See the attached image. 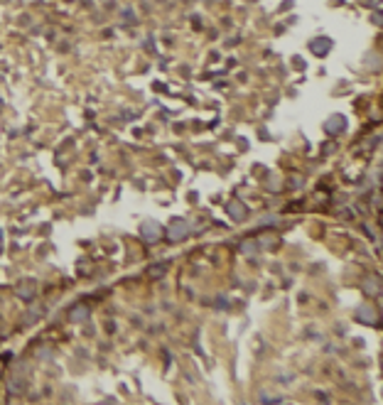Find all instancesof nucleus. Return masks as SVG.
I'll return each instance as SVG.
<instances>
[{
	"mask_svg": "<svg viewBox=\"0 0 383 405\" xmlns=\"http://www.w3.org/2000/svg\"><path fill=\"white\" fill-rule=\"evenodd\" d=\"M253 248H255L253 243H246V245H243V250H246V253H253Z\"/></svg>",
	"mask_w": 383,
	"mask_h": 405,
	"instance_id": "nucleus-11",
	"label": "nucleus"
},
{
	"mask_svg": "<svg viewBox=\"0 0 383 405\" xmlns=\"http://www.w3.org/2000/svg\"><path fill=\"white\" fill-rule=\"evenodd\" d=\"M364 290H366L369 295H381V280H379L376 275H369V278L364 280Z\"/></svg>",
	"mask_w": 383,
	"mask_h": 405,
	"instance_id": "nucleus-7",
	"label": "nucleus"
},
{
	"mask_svg": "<svg viewBox=\"0 0 383 405\" xmlns=\"http://www.w3.org/2000/svg\"><path fill=\"white\" fill-rule=\"evenodd\" d=\"M226 214H229L231 219H236V221H243V219L248 216V206L241 204L238 199H231V202L226 204Z\"/></svg>",
	"mask_w": 383,
	"mask_h": 405,
	"instance_id": "nucleus-3",
	"label": "nucleus"
},
{
	"mask_svg": "<svg viewBox=\"0 0 383 405\" xmlns=\"http://www.w3.org/2000/svg\"><path fill=\"white\" fill-rule=\"evenodd\" d=\"M187 236H189V224L184 219H174L170 224V229H167V239L172 243H179V241H184Z\"/></svg>",
	"mask_w": 383,
	"mask_h": 405,
	"instance_id": "nucleus-2",
	"label": "nucleus"
},
{
	"mask_svg": "<svg viewBox=\"0 0 383 405\" xmlns=\"http://www.w3.org/2000/svg\"><path fill=\"white\" fill-rule=\"evenodd\" d=\"M86 315H88L86 307H77V310L72 312V320H74V322H81V320H86Z\"/></svg>",
	"mask_w": 383,
	"mask_h": 405,
	"instance_id": "nucleus-10",
	"label": "nucleus"
},
{
	"mask_svg": "<svg viewBox=\"0 0 383 405\" xmlns=\"http://www.w3.org/2000/svg\"><path fill=\"white\" fill-rule=\"evenodd\" d=\"M329 49H332V40H329V37H319V40L309 42V52H312V54H317V57L329 54Z\"/></svg>",
	"mask_w": 383,
	"mask_h": 405,
	"instance_id": "nucleus-6",
	"label": "nucleus"
},
{
	"mask_svg": "<svg viewBox=\"0 0 383 405\" xmlns=\"http://www.w3.org/2000/svg\"><path fill=\"white\" fill-rule=\"evenodd\" d=\"M324 130L329 133V135H339L346 130V118L344 116H332V118H327L324 121Z\"/></svg>",
	"mask_w": 383,
	"mask_h": 405,
	"instance_id": "nucleus-4",
	"label": "nucleus"
},
{
	"mask_svg": "<svg viewBox=\"0 0 383 405\" xmlns=\"http://www.w3.org/2000/svg\"><path fill=\"white\" fill-rule=\"evenodd\" d=\"M140 236H143V241L145 243H157L160 239H162V226H160L157 221L148 219V221L140 224Z\"/></svg>",
	"mask_w": 383,
	"mask_h": 405,
	"instance_id": "nucleus-1",
	"label": "nucleus"
},
{
	"mask_svg": "<svg viewBox=\"0 0 383 405\" xmlns=\"http://www.w3.org/2000/svg\"><path fill=\"white\" fill-rule=\"evenodd\" d=\"M165 273H167V265H162V263H157V265H150V268H148V275H150V278H162Z\"/></svg>",
	"mask_w": 383,
	"mask_h": 405,
	"instance_id": "nucleus-9",
	"label": "nucleus"
},
{
	"mask_svg": "<svg viewBox=\"0 0 383 405\" xmlns=\"http://www.w3.org/2000/svg\"><path fill=\"white\" fill-rule=\"evenodd\" d=\"M356 320L364 324H376L379 322V317H376V310L371 307V305H359V310H356Z\"/></svg>",
	"mask_w": 383,
	"mask_h": 405,
	"instance_id": "nucleus-5",
	"label": "nucleus"
},
{
	"mask_svg": "<svg viewBox=\"0 0 383 405\" xmlns=\"http://www.w3.org/2000/svg\"><path fill=\"white\" fill-rule=\"evenodd\" d=\"M35 287H37V285L32 283V280L22 283L20 287H17V297H22V300H32V297H35Z\"/></svg>",
	"mask_w": 383,
	"mask_h": 405,
	"instance_id": "nucleus-8",
	"label": "nucleus"
}]
</instances>
